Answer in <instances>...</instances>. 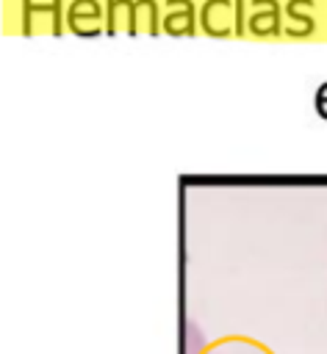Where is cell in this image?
<instances>
[{"label":"cell","mask_w":327,"mask_h":354,"mask_svg":"<svg viewBox=\"0 0 327 354\" xmlns=\"http://www.w3.org/2000/svg\"><path fill=\"white\" fill-rule=\"evenodd\" d=\"M205 354H269L263 346L252 343V340H241V337H230V340H222L216 346H211Z\"/></svg>","instance_id":"6da1fadb"}]
</instances>
